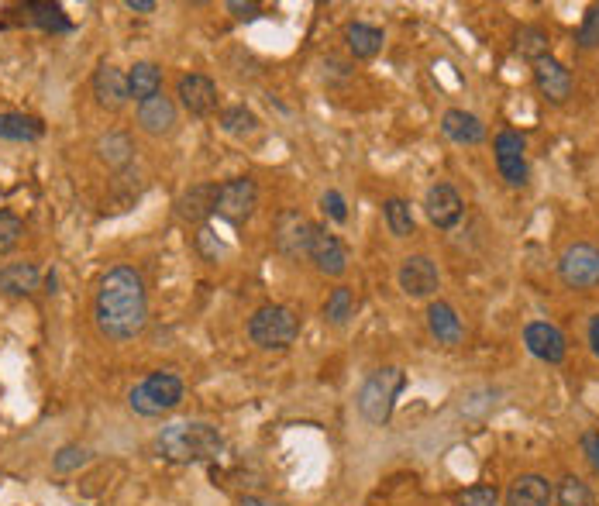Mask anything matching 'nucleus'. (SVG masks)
I'll return each instance as SVG.
<instances>
[{
    "mask_svg": "<svg viewBox=\"0 0 599 506\" xmlns=\"http://www.w3.org/2000/svg\"><path fill=\"white\" fill-rule=\"evenodd\" d=\"M97 328L111 341H131L149 324V293L135 266H114L104 272L93 300Z\"/></svg>",
    "mask_w": 599,
    "mask_h": 506,
    "instance_id": "obj_1",
    "label": "nucleus"
},
{
    "mask_svg": "<svg viewBox=\"0 0 599 506\" xmlns=\"http://www.w3.org/2000/svg\"><path fill=\"white\" fill-rule=\"evenodd\" d=\"M155 451H159L166 462H176V465L214 462L224 451V438L214 424H204V420H176V424L159 431Z\"/></svg>",
    "mask_w": 599,
    "mask_h": 506,
    "instance_id": "obj_2",
    "label": "nucleus"
},
{
    "mask_svg": "<svg viewBox=\"0 0 599 506\" xmlns=\"http://www.w3.org/2000/svg\"><path fill=\"white\" fill-rule=\"evenodd\" d=\"M183 393L186 386L176 372H152V376H145L142 383L128 393V407L135 410L138 417H162L180 407Z\"/></svg>",
    "mask_w": 599,
    "mask_h": 506,
    "instance_id": "obj_3",
    "label": "nucleus"
},
{
    "mask_svg": "<svg viewBox=\"0 0 599 506\" xmlns=\"http://www.w3.org/2000/svg\"><path fill=\"white\" fill-rule=\"evenodd\" d=\"M403 386H407V376H403V369H393V365H386V369H376L362 383V389H359V414L369 420V424H376V427L386 424V420L393 417L396 396H400Z\"/></svg>",
    "mask_w": 599,
    "mask_h": 506,
    "instance_id": "obj_4",
    "label": "nucleus"
},
{
    "mask_svg": "<svg viewBox=\"0 0 599 506\" xmlns=\"http://www.w3.org/2000/svg\"><path fill=\"white\" fill-rule=\"evenodd\" d=\"M248 338L259 348H290L300 338V317L290 307H259L248 321Z\"/></svg>",
    "mask_w": 599,
    "mask_h": 506,
    "instance_id": "obj_5",
    "label": "nucleus"
},
{
    "mask_svg": "<svg viewBox=\"0 0 599 506\" xmlns=\"http://www.w3.org/2000/svg\"><path fill=\"white\" fill-rule=\"evenodd\" d=\"M558 276L569 290H593L599 286V248L589 241H575L558 259Z\"/></svg>",
    "mask_w": 599,
    "mask_h": 506,
    "instance_id": "obj_6",
    "label": "nucleus"
},
{
    "mask_svg": "<svg viewBox=\"0 0 599 506\" xmlns=\"http://www.w3.org/2000/svg\"><path fill=\"white\" fill-rule=\"evenodd\" d=\"M255 207H259V186H255L252 176H238L217 186L214 214L224 217L228 224H245L255 214Z\"/></svg>",
    "mask_w": 599,
    "mask_h": 506,
    "instance_id": "obj_7",
    "label": "nucleus"
},
{
    "mask_svg": "<svg viewBox=\"0 0 599 506\" xmlns=\"http://www.w3.org/2000/svg\"><path fill=\"white\" fill-rule=\"evenodd\" d=\"M314 228L317 224H310L300 210H283V214L276 217V235H272L279 255H286V259H310Z\"/></svg>",
    "mask_w": 599,
    "mask_h": 506,
    "instance_id": "obj_8",
    "label": "nucleus"
},
{
    "mask_svg": "<svg viewBox=\"0 0 599 506\" xmlns=\"http://www.w3.org/2000/svg\"><path fill=\"white\" fill-rule=\"evenodd\" d=\"M493 152H496V169H500V176L507 179V186H527V176H531V169H527V142L520 131H500L493 142Z\"/></svg>",
    "mask_w": 599,
    "mask_h": 506,
    "instance_id": "obj_9",
    "label": "nucleus"
},
{
    "mask_svg": "<svg viewBox=\"0 0 599 506\" xmlns=\"http://www.w3.org/2000/svg\"><path fill=\"white\" fill-rule=\"evenodd\" d=\"M396 279H400V290L407 293L410 300L434 297L438 286H441V272L431 259H427V255H410V259H403Z\"/></svg>",
    "mask_w": 599,
    "mask_h": 506,
    "instance_id": "obj_10",
    "label": "nucleus"
},
{
    "mask_svg": "<svg viewBox=\"0 0 599 506\" xmlns=\"http://www.w3.org/2000/svg\"><path fill=\"white\" fill-rule=\"evenodd\" d=\"M524 345L538 362H548V365H562L565 355H569V341L565 334L548 321H531L524 328Z\"/></svg>",
    "mask_w": 599,
    "mask_h": 506,
    "instance_id": "obj_11",
    "label": "nucleus"
},
{
    "mask_svg": "<svg viewBox=\"0 0 599 506\" xmlns=\"http://www.w3.org/2000/svg\"><path fill=\"white\" fill-rule=\"evenodd\" d=\"M176 97L193 118H207L217 111V83L204 73H186L176 83Z\"/></svg>",
    "mask_w": 599,
    "mask_h": 506,
    "instance_id": "obj_12",
    "label": "nucleus"
},
{
    "mask_svg": "<svg viewBox=\"0 0 599 506\" xmlns=\"http://www.w3.org/2000/svg\"><path fill=\"white\" fill-rule=\"evenodd\" d=\"M424 210H427V221H431L434 228L448 231L462 221L465 204H462V197H458V190L451 183H434L424 197Z\"/></svg>",
    "mask_w": 599,
    "mask_h": 506,
    "instance_id": "obj_13",
    "label": "nucleus"
},
{
    "mask_svg": "<svg viewBox=\"0 0 599 506\" xmlns=\"http://www.w3.org/2000/svg\"><path fill=\"white\" fill-rule=\"evenodd\" d=\"M534 83H538V90L551 100V104H565V100L572 97V87H575L569 69L551 56L534 62Z\"/></svg>",
    "mask_w": 599,
    "mask_h": 506,
    "instance_id": "obj_14",
    "label": "nucleus"
},
{
    "mask_svg": "<svg viewBox=\"0 0 599 506\" xmlns=\"http://www.w3.org/2000/svg\"><path fill=\"white\" fill-rule=\"evenodd\" d=\"M310 262L317 266L321 276H345L348 269V252L331 231L314 228V245H310Z\"/></svg>",
    "mask_w": 599,
    "mask_h": 506,
    "instance_id": "obj_15",
    "label": "nucleus"
},
{
    "mask_svg": "<svg viewBox=\"0 0 599 506\" xmlns=\"http://www.w3.org/2000/svg\"><path fill=\"white\" fill-rule=\"evenodd\" d=\"M214 204H217V183H193L190 190H183V197L176 200V217L186 224H200L210 214H214Z\"/></svg>",
    "mask_w": 599,
    "mask_h": 506,
    "instance_id": "obj_16",
    "label": "nucleus"
},
{
    "mask_svg": "<svg viewBox=\"0 0 599 506\" xmlns=\"http://www.w3.org/2000/svg\"><path fill=\"white\" fill-rule=\"evenodd\" d=\"M93 97H97V104L107 107V111H121V107L131 100L128 76H124L121 69H114L104 62V66L93 73Z\"/></svg>",
    "mask_w": 599,
    "mask_h": 506,
    "instance_id": "obj_17",
    "label": "nucleus"
},
{
    "mask_svg": "<svg viewBox=\"0 0 599 506\" xmlns=\"http://www.w3.org/2000/svg\"><path fill=\"white\" fill-rule=\"evenodd\" d=\"M551 500H555V486L538 472H527V476H517L510 482L503 506H551Z\"/></svg>",
    "mask_w": 599,
    "mask_h": 506,
    "instance_id": "obj_18",
    "label": "nucleus"
},
{
    "mask_svg": "<svg viewBox=\"0 0 599 506\" xmlns=\"http://www.w3.org/2000/svg\"><path fill=\"white\" fill-rule=\"evenodd\" d=\"M138 124H142L145 135H169V131L176 128V104L169 97H162V93H155V97L142 100L138 104Z\"/></svg>",
    "mask_w": 599,
    "mask_h": 506,
    "instance_id": "obj_19",
    "label": "nucleus"
},
{
    "mask_svg": "<svg viewBox=\"0 0 599 506\" xmlns=\"http://www.w3.org/2000/svg\"><path fill=\"white\" fill-rule=\"evenodd\" d=\"M441 131H445L448 142L455 145H479L486 138V124H482L476 114L462 111V107H451L441 118Z\"/></svg>",
    "mask_w": 599,
    "mask_h": 506,
    "instance_id": "obj_20",
    "label": "nucleus"
},
{
    "mask_svg": "<svg viewBox=\"0 0 599 506\" xmlns=\"http://www.w3.org/2000/svg\"><path fill=\"white\" fill-rule=\"evenodd\" d=\"M427 328H431V334L441 341V345H462V338H465L462 317H458L455 307L445 300H434L431 307H427Z\"/></svg>",
    "mask_w": 599,
    "mask_h": 506,
    "instance_id": "obj_21",
    "label": "nucleus"
},
{
    "mask_svg": "<svg viewBox=\"0 0 599 506\" xmlns=\"http://www.w3.org/2000/svg\"><path fill=\"white\" fill-rule=\"evenodd\" d=\"M38 290V266L31 262H11L0 269V293L4 297H31Z\"/></svg>",
    "mask_w": 599,
    "mask_h": 506,
    "instance_id": "obj_22",
    "label": "nucleus"
},
{
    "mask_svg": "<svg viewBox=\"0 0 599 506\" xmlns=\"http://www.w3.org/2000/svg\"><path fill=\"white\" fill-rule=\"evenodd\" d=\"M345 38H348V49H352L355 59H372V56H379V52H383V42H386V38H383V28L365 25V21H355V25H348Z\"/></svg>",
    "mask_w": 599,
    "mask_h": 506,
    "instance_id": "obj_23",
    "label": "nucleus"
},
{
    "mask_svg": "<svg viewBox=\"0 0 599 506\" xmlns=\"http://www.w3.org/2000/svg\"><path fill=\"white\" fill-rule=\"evenodd\" d=\"M128 93L142 104V100L162 93V69L155 62H135L128 73Z\"/></svg>",
    "mask_w": 599,
    "mask_h": 506,
    "instance_id": "obj_24",
    "label": "nucleus"
},
{
    "mask_svg": "<svg viewBox=\"0 0 599 506\" xmlns=\"http://www.w3.org/2000/svg\"><path fill=\"white\" fill-rule=\"evenodd\" d=\"M25 14H28L31 25L42 28V31H56V35H66V31H73V21L66 18V11H62L59 4L31 0V4H25Z\"/></svg>",
    "mask_w": 599,
    "mask_h": 506,
    "instance_id": "obj_25",
    "label": "nucleus"
},
{
    "mask_svg": "<svg viewBox=\"0 0 599 506\" xmlns=\"http://www.w3.org/2000/svg\"><path fill=\"white\" fill-rule=\"evenodd\" d=\"M97 152L111 169H128L131 159H135V142L124 131H111V135H104L97 142Z\"/></svg>",
    "mask_w": 599,
    "mask_h": 506,
    "instance_id": "obj_26",
    "label": "nucleus"
},
{
    "mask_svg": "<svg viewBox=\"0 0 599 506\" xmlns=\"http://www.w3.org/2000/svg\"><path fill=\"white\" fill-rule=\"evenodd\" d=\"M42 121L28 114H0V138L4 142H38L42 138Z\"/></svg>",
    "mask_w": 599,
    "mask_h": 506,
    "instance_id": "obj_27",
    "label": "nucleus"
},
{
    "mask_svg": "<svg viewBox=\"0 0 599 506\" xmlns=\"http://www.w3.org/2000/svg\"><path fill=\"white\" fill-rule=\"evenodd\" d=\"M517 56L520 59H527V62H538V59H544L548 56V49H551V35H548V28H541V25H524L517 31Z\"/></svg>",
    "mask_w": 599,
    "mask_h": 506,
    "instance_id": "obj_28",
    "label": "nucleus"
},
{
    "mask_svg": "<svg viewBox=\"0 0 599 506\" xmlns=\"http://www.w3.org/2000/svg\"><path fill=\"white\" fill-rule=\"evenodd\" d=\"M383 217H386V228H390L393 238H410V235H414V210H410L407 200H400V197L386 200Z\"/></svg>",
    "mask_w": 599,
    "mask_h": 506,
    "instance_id": "obj_29",
    "label": "nucleus"
},
{
    "mask_svg": "<svg viewBox=\"0 0 599 506\" xmlns=\"http://www.w3.org/2000/svg\"><path fill=\"white\" fill-rule=\"evenodd\" d=\"M221 128L235 138H248V135L259 131V118H255L245 104H235V107H224L221 111Z\"/></svg>",
    "mask_w": 599,
    "mask_h": 506,
    "instance_id": "obj_30",
    "label": "nucleus"
},
{
    "mask_svg": "<svg viewBox=\"0 0 599 506\" xmlns=\"http://www.w3.org/2000/svg\"><path fill=\"white\" fill-rule=\"evenodd\" d=\"M558 503L562 506H596V496L579 476H565L558 482Z\"/></svg>",
    "mask_w": 599,
    "mask_h": 506,
    "instance_id": "obj_31",
    "label": "nucleus"
},
{
    "mask_svg": "<svg viewBox=\"0 0 599 506\" xmlns=\"http://www.w3.org/2000/svg\"><path fill=\"white\" fill-rule=\"evenodd\" d=\"M352 310H355V297H352V290L348 286H338V290H331V297H328V303H324V317H328L331 324H348V317H352Z\"/></svg>",
    "mask_w": 599,
    "mask_h": 506,
    "instance_id": "obj_32",
    "label": "nucleus"
},
{
    "mask_svg": "<svg viewBox=\"0 0 599 506\" xmlns=\"http://www.w3.org/2000/svg\"><path fill=\"white\" fill-rule=\"evenodd\" d=\"M90 462V451L83 445H66L56 451V458H52V469L59 472V476H69V472L83 469V465Z\"/></svg>",
    "mask_w": 599,
    "mask_h": 506,
    "instance_id": "obj_33",
    "label": "nucleus"
},
{
    "mask_svg": "<svg viewBox=\"0 0 599 506\" xmlns=\"http://www.w3.org/2000/svg\"><path fill=\"white\" fill-rule=\"evenodd\" d=\"M25 235V221L11 210H0V255H7Z\"/></svg>",
    "mask_w": 599,
    "mask_h": 506,
    "instance_id": "obj_34",
    "label": "nucleus"
},
{
    "mask_svg": "<svg viewBox=\"0 0 599 506\" xmlns=\"http://www.w3.org/2000/svg\"><path fill=\"white\" fill-rule=\"evenodd\" d=\"M575 45L579 49H599V4H593L586 11V18H582V25H579V35H575Z\"/></svg>",
    "mask_w": 599,
    "mask_h": 506,
    "instance_id": "obj_35",
    "label": "nucleus"
},
{
    "mask_svg": "<svg viewBox=\"0 0 599 506\" xmlns=\"http://www.w3.org/2000/svg\"><path fill=\"white\" fill-rule=\"evenodd\" d=\"M197 248H200V255H204L207 262H221L224 252H228V248H224V241L217 238V231L207 228V224L197 231Z\"/></svg>",
    "mask_w": 599,
    "mask_h": 506,
    "instance_id": "obj_36",
    "label": "nucleus"
},
{
    "mask_svg": "<svg viewBox=\"0 0 599 506\" xmlns=\"http://www.w3.org/2000/svg\"><path fill=\"white\" fill-rule=\"evenodd\" d=\"M455 506H500V493H496V486H472L458 496Z\"/></svg>",
    "mask_w": 599,
    "mask_h": 506,
    "instance_id": "obj_37",
    "label": "nucleus"
},
{
    "mask_svg": "<svg viewBox=\"0 0 599 506\" xmlns=\"http://www.w3.org/2000/svg\"><path fill=\"white\" fill-rule=\"evenodd\" d=\"M321 210L331 217L334 224H345V221H348V204H345V197H341L338 190H328V193H324V197H321Z\"/></svg>",
    "mask_w": 599,
    "mask_h": 506,
    "instance_id": "obj_38",
    "label": "nucleus"
},
{
    "mask_svg": "<svg viewBox=\"0 0 599 506\" xmlns=\"http://www.w3.org/2000/svg\"><path fill=\"white\" fill-rule=\"evenodd\" d=\"M228 11L235 14L238 21H255L262 14V7L252 4V0H248V4H245V0H228Z\"/></svg>",
    "mask_w": 599,
    "mask_h": 506,
    "instance_id": "obj_39",
    "label": "nucleus"
},
{
    "mask_svg": "<svg viewBox=\"0 0 599 506\" xmlns=\"http://www.w3.org/2000/svg\"><path fill=\"white\" fill-rule=\"evenodd\" d=\"M582 451H586L589 465H593V472L599 476V431H586V434H582Z\"/></svg>",
    "mask_w": 599,
    "mask_h": 506,
    "instance_id": "obj_40",
    "label": "nucleus"
},
{
    "mask_svg": "<svg viewBox=\"0 0 599 506\" xmlns=\"http://www.w3.org/2000/svg\"><path fill=\"white\" fill-rule=\"evenodd\" d=\"M589 348H593V355L599 358V314L589 317Z\"/></svg>",
    "mask_w": 599,
    "mask_h": 506,
    "instance_id": "obj_41",
    "label": "nucleus"
},
{
    "mask_svg": "<svg viewBox=\"0 0 599 506\" xmlns=\"http://www.w3.org/2000/svg\"><path fill=\"white\" fill-rule=\"evenodd\" d=\"M128 11H135V14H152L155 11V0H128Z\"/></svg>",
    "mask_w": 599,
    "mask_h": 506,
    "instance_id": "obj_42",
    "label": "nucleus"
},
{
    "mask_svg": "<svg viewBox=\"0 0 599 506\" xmlns=\"http://www.w3.org/2000/svg\"><path fill=\"white\" fill-rule=\"evenodd\" d=\"M241 506H279V503H269V500H259V496H241Z\"/></svg>",
    "mask_w": 599,
    "mask_h": 506,
    "instance_id": "obj_43",
    "label": "nucleus"
},
{
    "mask_svg": "<svg viewBox=\"0 0 599 506\" xmlns=\"http://www.w3.org/2000/svg\"><path fill=\"white\" fill-rule=\"evenodd\" d=\"M45 293H56V272H49V279H45Z\"/></svg>",
    "mask_w": 599,
    "mask_h": 506,
    "instance_id": "obj_44",
    "label": "nucleus"
}]
</instances>
